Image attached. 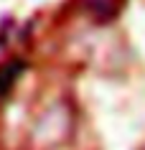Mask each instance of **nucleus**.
Listing matches in <instances>:
<instances>
[{
	"label": "nucleus",
	"mask_w": 145,
	"mask_h": 150,
	"mask_svg": "<svg viewBox=\"0 0 145 150\" xmlns=\"http://www.w3.org/2000/svg\"><path fill=\"white\" fill-rule=\"evenodd\" d=\"M18 74H21V64L18 61H10L5 66H0V97L13 87V81H16Z\"/></svg>",
	"instance_id": "obj_2"
},
{
	"label": "nucleus",
	"mask_w": 145,
	"mask_h": 150,
	"mask_svg": "<svg viewBox=\"0 0 145 150\" xmlns=\"http://www.w3.org/2000/svg\"><path fill=\"white\" fill-rule=\"evenodd\" d=\"M117 3H120V0H84L87 10H89V13H94L99 21L112 18L115 13H117Z\"/></svg>",
	"instance_id": "obj_1"
}]
</instances>
